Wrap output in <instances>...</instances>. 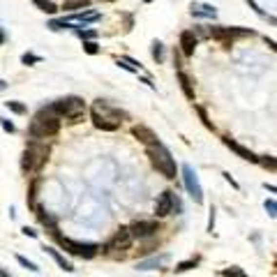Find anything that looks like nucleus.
I'll use <instances>...</instances> for the list:
<instances>
[{
  "mask_svg": "<svg viewBox=\"0 0 277 277\" xmlns=\"http://www.w3.org/2000/svg\"><path fill=\"white\" fill-rule=\"evenodd\" d=\"M259 164L263 166V169L277 171V159H275V157H259Z\"/></svg>",
  "mask_w": 277,
  "mask_h": 277,
  "instance_id": "393cba45",
  "label": "nucleus"
},
{
  "mask_svg": "<svg viewBox=\"0 0 277 277\" xmlns=\"http://www.w3.org/2000/svg\"><path fill=\"white\" fill-rule=\"evenodd\" d=\"M49 111L56 116V118H72V116H77V113H86V102L77 95H69V97H60V99H56L46 106Z\"/></svg>",
  "mask_w": 277,
  "mask_h": 277,
  "instance_id": "20e7f679",
  "label": "nucleus"
},
{
  "mask_svg": "<svg viewBox=\"0 0 277 277\" xmlns=\"http://www.w3.org/2000/svg\"><path fill=\"white\" fill-rule=\"evenodd\" d=\"M178 81H180V88L182 93H185V97L187 99H194V86H192V79L182 72V69H178Z\"/></svg>",
  "mask_w": 277,
  "mask_h": 277,
  "instance_id": "dca6fc26",
  "label": "nucleus"
},
{
  "mask_svg": "<svg viewBox=\"0 0 277 277\" xmlns=\"http://www.w3.org/2000/svg\"><path fill=\"white\" fill-rule=\"evenodd\" d=\"M266 190H270V192H277V187H275V185H268V182H266Z\"/></svg>",
  "mask_w": 277,
  "mask_h": 277,
  "instance_id": "4c0bfd02",
  "label": "nucleus"
},
{
  "mask_svg": "<svg viewBox=\"0 0 277 277\" xmlns=\"http://www.w3.org/2000/svg\"><path fill=\"white\" fill-rule=\"evenodd\" d=\"M132 242H134V238H132L130 229L127 226H120L118 231H116V236H113L111 240L106 242V245H99V252H125L132 247Z\"/></svg>",
  "mask_w": 277,
  "mask_h": 277,
  "instance_id": "39448f33",
  "label": "nucleus"
},
{
  "mask_svg": "<svg viewBox=\"0 0 277 277\" xmlns=\"http://www.w3.org/2000/svg\"><path fill=\"white\" fill-rule=\"evenodd\" d=\"M90 109H93V111H97L102 118H106V120H113V122H122V118H127V113L120 111V109H116V106H111L106 99H95Z\"/></svg>",
  "mask_w": 277,
  "mask_h": 277,
  "instance_id": "0eeeda50",
  "label": "nucleus"
},
{
  "mask_svg": "<svg viewBox=\"0 0 277 277\" xmlns=\"http://www.w3.org/2000/svg\"><path fill=\"white\" fill-rule=\"evenodd\" d=\"M0 127L7 132V134H14V132H17V125L12 120H7V118H0Z\"/></svg>",
  "mask_w": 277,
  "mask_h": 277,
  "instance_id": "c756f323",
  "label": "nucleus"
},
{
  "mask_svg": "<svg viewBox=\"0 0 277 277\" xmlns=\"http://www.w3.org/2000/svg\"><path fill=\"white\" fill-rule=\"evenodd\" d=\"M83 51L90 53V56H95V53H99V44H97L95 40H88V42H83Z\"/></svg>",
  "mask_w": 277,
  "mask_h": 277,
  "instance_id": "cd10ccee",
  "label": "nucleus"
},
{
  "mask_svg": "<svg viewBox=\"0 0 277 277\" xmlns=\"http://www.w3.org/2000/svg\"><path fill=\"white\" fill-rule=\"evenodd\" d=\"M33 2L40 9H42L44 14H56V12H58V5H56V2H51V0H33Z\"/></svg>",
  "mask_w": 277,
  "mask_h": 277,
  "instance_id": "a211bd4d",
  "label": "nucleus"
},
{
  "mask_svg": "<svg viewBox=\"0 0 277 277\" xmlns=\"http://www.w3.org/2000/svg\"><path fill=\"white\" fill-rule=\"evenodd\" d=\"M266 210H270V215H277V201H266Z\"/></svg>",
  "mask_w": 277,
  "mask_h": 277,
  "instance_id": "473e14b6",
  "label": "nucleus"
},
{
  "mask_svg": "<svg viewBox=\"0 0 277 277\" xmlns=\"http://www.w3.org/2000/svg\"><path fill=\"white\" fill-rule=\"evenodd\" d=\"M99 14L97 12H88V9H83V12H77V14H72L69 19H65L67 23H79V26H86V23H95V21H99Z\"/></svg>",
  "mask_w": 277,
  "mask_h": 277,
  "instance_id": "ddd939ff",
  "label": "nucleus"
},
{
  "mask_svg": "<svg viewBox=\"0 0 277 277\" xmlns=\"http://www.w3.org/2000/svg\"><path fill=\"white\" fill-rule=\"evenodd\" d=\"M146 2H153V0H146Z\"/></svg>",
  "mask_w": 277,
  "mask_h": 277,
  "instance_id": "a19ab883",
  "label": "nucleus"
},
{
  "mask_svg": "<svg viewBox=\"0 0 277 277\" xmlns=\"http://www.w3.org/2000/svg\"><path fill=\"white\" fill-rule=\"evenodd\" d=\"M224 146H226V148H231V150H234L236 155H238V157H242V159H247V162H259V157L254 155V153H252L250 148L240 146V143H236L234 138L224 137Z\"/></svg>",
  "mask_w": 277,
  "mask_h": 277,
  "instance_id": "f8f14e48",
  "label": "nucleus"
},
{
  "mask_svg": "<svg viewBox=\"0 0 277 277\" xmlns=\"http://www.w3.org/2000/svg\"><path fill=\"white\" fill-rule=\"evenodd\" d=\"M77 37H81V40H83V42H88V40H95L97 37V33L95 30H93V28H86V30H83V28H81V30H77Z\"/></svg>",
  "mask_w": 277,
  "mask_h": 277,
  "instance_id": "a878e982",
  "label": "nucleus"
},
{
  "mask_svg": "<svg viewBox=\"0 0 277 277\" xmlns=\"http://www.w3.org/2000/svg\"><path fill=\"white\" fill-rule=\"evenodd\" d=\"M268 21H270V23H275V26H277V19H268Z\"/></svg>",
  "mask_w": 277,
  "mask_h": 277,
  "instance_id": "58836bf2",
  "label": "nucleus"
},
{
  "mask_svg": "<svg viewBox=\"0 0 277 277\" xmlns=\"http://www.w3.org/2000/svg\"><path fill=\"white\" fill-rule=\"evenodd\" d=\"M192 17H215V7H208V5L194 7V5H192Z\"/></svg>",
  "mask_w": 277,
  "mask_h": 277,
  "instance_id": "aec40b11",
  "label": "nucleus"
},
{
  "mask_svg": "<svg viewBox=\"0 0 277 277\" xmlns=\"http://www.w3.org/2000/svg\"><path fill=\"white\" fill-rule=\"evenodd\" d=\"M182 180H185V187H187L192 199L197 201V203H203V190H201L199 178H197V173H194V169L190 164L182 166Z\"/></svg>",
  "mask_w": 277,
  "mask_h": 277,
  "instance_id": "423d86ee",
  "label": "nucleus"
},
{
  "mask_svg": "<svg viewBox=\"0 0 277 277\" xmlns=\"http://www.w3.org/2000/svg\"><path fill=\"white\" fill-rule=\"evenodd\" d=\"M21 62L30 67V65H37V62H42V56H35V53H23V56H21Z\"/></svg>",
  "mask_w": 277,
  "mask_h": 277,
  "instance_id": "b1692460",
  "label": "nucleus"
},
{
  "mask_svg": "<svg viewBox=\"0 0 277 277\" xmlns=\"http://www.w3.org/2000/svg\"><path fill=\"white\" fill-rule=\"evenodd\" d=\"M17 261H19V266H23V268L30 270V273H40V268H37V263H33L30 259H26L23 254H17Z\"/></svg>",
  "mask_w": 277,
  "mask_h": 277,
  "instance_id": "412c9836",
  "label": "nucleus"
},
{
  "mask_svg": "<svg viewBox=\"0 0 277 277\" xmlns=\"http://www.w3.org/2000/svg\"><path fill=\"white\" fill-rule=\"evenodd\" d=\"M118 67H122V69H127V72H137V69L132 67V65H127V62H122V60H118Z\"/></svg>",
  "mask_w": 277,
  "mask_h": 277,
  "instance_id": "72a5a7b5",
  "label": "nucleus"
},
{
  "mask_svg": "<svg viewBox=\"0 0 277 277\" xmlns=\"http://www.w3.org/2000/svg\"><path fill=\"white\" fill-rule=\"evenodd\" d=\"M266 44H268V46L273 49V51H277V42H275V40H270V37H266Z\"/></svg>",
  "mask_w": 277,
  "mask_h": 277,
  "instance_id": "f704fd0d",
  "label": "nucleus"
},
{
  "mask_svg": "<svg viewBox=\"0 0 277 277\" xmlns=\"http://www.w3.org/2000/svg\"><path fill=\"white\" fill-rule=\"evenodd\" d=\"M44 252H46V254H49V257H51V259L56 261V263H58L62 270H65V273H72V270H74V266H72V263H69V261L65 259V257H62L58 250H53V247H44Z\"/></svg>",
  "mask_w": 277,
  "mask_h": 277,
  "instance_id": "2eb2a0df",
  "label": "nucleus"
},
{
  "mask_svg": "<svg viewBox=\"0 0 277 277\" xmlns=\"http://www.w3.org/2000/svg\"><path fill=\"white\" fill-rule=\"evenodd\" d=\"M5 106H7V109H9L12 113H17V116H23V113H28L26 104L17 102V99H9V102H5Z\"/></svg>",
  "mask_w": 277,
  "mask_h": 277,
  "instance_id": "6ab92c4d",
  "label": "nucleus"
},
{
  "mask_svg": "<svg viewBox=\"0 0 277 277\" xmlns=\"http://www.w3.org/2000/svg\"><path fill=\"white\" fill-rule=\"evenodd\" d=\"M194 266H197V259L182 261V263H178V266H176V273H185V270H192Z\"/></svg>",
  "mask_w": 277,
  "mask_h": 277,
  "instance_id": "c85d7f7f",
  "label": "nucleus"
},
{
  "mask_svg": "<svg viewBox=\"0 0 277 277\" xmlns=\"http://www.w3.org/2000/svg\"><path fill=\"white\" fill-rule=\"evenodd\" d=\"M90 0H62V9L65 12H79V9H88Z\"/></svg>",
  "mask_w": 277,
  "mask_h": 277,
  "instance_id": "f3484780",
  "label": "nucleus"
},
{
  "mask_svg": "<svg viewBox=\"0 0 277 277\" xmlns=\"http://www.w3.org/2000/svg\"><path fill=\"white\" fill-rule=\"evenodd\" d=\"M132 134L148 148H153L155 143H159V141H157V134L150 130V127H146V125H134V127H132Z\"/></svg>",
  "mask_w": 277,
  "mask_h": 277,
  "instance_id": "9d476101",
  "label": "nucleus"
},
{
  "mask_svg": "<svg viewBox=\"0 0 277 277\" xmlns=\"http://www.w3.org/2000/svg\"><path fill=\"white\" fill-rule=\"evenodd\" d=\"M90 118H93V125H95L97 130L102 132H116L118 127H120V122H113V120H106V118H102L97 111H93L90 109Z\"/></svg>",
  "mask_w": 277,
  "mask_h": 277,
  "instance_id": "4468645a",
  "label": "nucleus"
},
{
  "mask_svg": "<svg viewBox=\"0 0 277 277\" xmlns=\"http://www.w3.org/2000/svg\"><path fill=\"white\" fill-rule=\"evenodd\" d=\"M5 88H7V81H5V79H0V90H5Z\"/></svg>",
  "mask_w": 277,
  "mask_h": 277,
  "instance_id": "e433bc0d",
  "label": "nucleus"
},
{
  "mask_svg": "<svg viewBox=\"0 0 277 277\" xmlns=\"http://www.w3.org/2000/svg\"><path fill=\"white\" fill-rule=\"evenodd\" d=\"M148 155H150V162H153V166H155L157 171L162 173L164 178H176V162H173L171 153L166 150L164 143H155L153 148H148Z\"/></svg>",
  "mask_w": 277,
  "mask_h": 277,
  "instance_id": "7ed1b4c3",
  "label": "nucleus"
},
{
  "mask_svg": "<svg viewBox=\"0 0 277 277\" xmlns=\"http://www.w3.org/2000/svg\"><path fill=\"white\" fill-rule=\"evenodd\" d=\"M173 210H180V203L173 199V192H162V194H159V199H157V206H155L157 217L171 215Z\"/></svg>",
  "mask_w": 277,
  "mask_h": 277,
  "instance_id": "1a4fd4ad",
  "label": "nucleus"
},
{
  "mask_svg": "<svg viewBox=\"0 0 277 277\" xmlns=\"http://www.w3.org/2000/svg\"><path fill=\"white\" fill-rule=\"evenodd\" d=\"M197 44H199V37L194 30H182L180 33V51L182 56H192L194 49H197Z\"/></svg>",
  "mask_w": 277,
  "mask_h": 277,
  "instance_id": "9b49d317",
  "label": "nucleus"
},
{
  "mask_svg": "<svg viewBox=\"0 0 277 277\" xmlns=\"http://www.w3.org/2000/svg\"><path fill=\"white\" fill-rule=\"evenodd\" d=\"M21 234L28 236V238H37V231H35V229H30V226H23V229H21Z\"/></svg>",
  "mask_w": 277,
  "mask_h": 277,
  "instance_id": "2f4dec72",
  "label": "nucleus"
},
{
  "mask_svg": "<svg viewBox=\"0 0 277 277\" xmlns=\"http://www.w3.org/2000/svg\"><path fill=\"white\" fill-rule=\"evenodd\" d=\"M222 275L224 277H247V273H245L242 268H238V266H231V268L222 270Z\"/></svg>",
  "mask_w": 277,
  "mask_h": 277,
  "instance_id": "4be33fe9",
  "label": "nucleus"
},
{
  "mask_svg": "<svg viewBox=\"0 0 277 277\" xmlns=\"http://www.w3.org/2000/svg\"><path fill=\"white\" fill-rule=\"evenodd\" d=\"M153 58L157 62L164 60V46H162V42H153Z\"/></svg>",
  "mask_w": 277,
  "mask_h": 277,
  "instance_id": "5701e85b",
  "label": "nucleus"
},
{
  "mask_svg": "<svg viewBox=\"0 0 277 277\" xmlns=\"http://www.w3.org/2000/svg\"><path fill=\"white\" fill-rule=\"evenodd\" d=\"M104 2H113V0H104Z\"/></svg>",
  "mask_w": 277,
  "mask_h": 277,
  "instance_id": "ea45409f",
  "label": "nucleus"
},
{
  "mask_svg": "<svg viewBox=\"0 0 277 277\" xmlns=\"http://www.w3.org/2000/svg\"><path fill=\"white\" fill-rule=\"evenodd\" d=\"M46 28H51L53 33H58V30H65V21H62V19H51Z\"/></svg>",
  "mask_w": 277,
  "mask_h": 277,
  "instance_id": "7c9ffc66",
  "label": "nucleus"
},
{
  "mask_svg": "<svg viewBox=\"0 0 277 277\" xmlns=\"http://www.w3.org/2000/svg\"><path fill=\"white\" fill-rule=\"evenodd\" d=\"M51 236L62 250L69 252V254H74V257H81V259H95L97 254H99V245H95V242H77V240H72V238H67V236H60L58 231H53Z\"/></svg>",
  "mask_w": 277,
  "mask_h": 277,
  "instance_id": "f03ea898",
  "label": "nucleus"
},
{
  "mask_svg": "<svg viewBox=\"0 0 277 277\" xmlns=\"http://www.w3.org/2000/svg\"><path fill=\"white\" fill-rule=\"evenodd\" d=\"M157 231H159V222H155V219H138L130 226L132 238H150Z\"/></svg>",
  "mask_w": 277,
  "mask_h": 277,
  "instance_id": "6e6552de",
  "label": "nucleus"
},
{
  "mask_svg": "<svg viewBox=\"0 0 277 277\" xmlns=\"http://www.w3.org/2000/svg\"><path fill=\"white\" fill-rule=\"evenodd\" d=\"M166 257H159V259H153V261H146V263H138V270H150L155 268V266H159V263H164Z\"/></svg>",
  "mask_w": 277,
  "mask_h": 277,
  "instance_id": "bb28decb",
  "label": "nucleus"
},
{
  "mask_svg": "<svg viewBox=\"0 0 277 277\" xmlns=\"http://www.w3.org/2000/svg\"><path fill=\"white\" fill-rule=\"evenodd\" d=\"M5 42H7V35L2 33V28H0V44H5Z\"/></svg>",
  "mask_w": 277,
  "mask_h": 277,
  "instance_id": "c9c22d12",
  "label": "nucleus"
},
{
  "mask_svg": "<svg viewBox=\"0 0 277 277\" xmlns=\"http://www.w3.org/2000/svg\"><path fill=\"white\" fill-rule=\"evenodd\" d=\"M60 132V118H56L46 106H42L40 111L35 113V118L28 122L26 137L33 141H44V138H51Z\"/></svg>",
  "mask_w": 277,
  "mask_h": 277,
  "instance_id": "f257e3e1",
  "label": "nucleus"
}]
</instances>
